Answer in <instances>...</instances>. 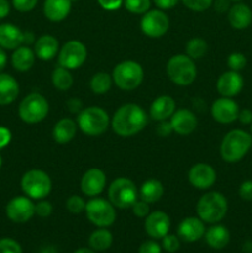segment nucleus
<instances>
[{
  "instance_id": "24",
  "label": "nucleus",
  "mask_w": 252,
  "mask_h": 253,
  "mask_svg": "<svg viewBox=\"0 0 252 253\" xmlns=\"http://www.w3.org/2000/svg\"><path fill=\"white\" fill-rule=\"evenodd\" d=\"M71 0H44L43 14L52 22L63 21L72 10Z\"/></svg>"
},
{
  "instance_id": "56",
  "label": "nucleus",
  "mask_w": 252,
  "mask_h": 253,
  "mask_svg": "<svg viewBox=\"0 0 252 253\" xmlns=\"http://www.w3.org/2000/svg\"><path fill=\"white\" fill-rule=\"evenodd\" d=\"M73 253H95V251H94V250H89V249H79V250H77L76 252H73Z\"/></svg>"
},
{
  "instance_id": "15",
  "label": "nucleus",
  "mask_w": 252,
  "mask_h": 253,
  "mask_svg": "<svg viewBox=\"0 0 252 253\" xmlns=\"http://www.w3.org/2000/svg\"><path fill=\"white\" fill-rule=\"evenodd\" d=\"M106 187V174L99 168H90L81 179V190L84 195L94 198L100 195Z\"/></svg>"
},
{
  "instance_id": "7",
  "label": "nucleus",
  "mask_w": 252,
  "mask_h": 253,
  "mask_svg": "<svg viewBox=\"0 0 252 253\" xmlns=\"http://www.w3.org/2000/svg\"><path fill=\"white\" fill-rule=\"evenodd\" d=\"M21 189L32 200L46 199L52 190V179L44 170L30 169L22 175Z\"/></svg>"
},
{
  "instance_id": "19",
  "label": "nucleus",
  "mask_w": 252,
  "mask_h": 253,
  "mask_svg": "<svg viewBox=\"0 0 252 253\" xmlns=\"http://www.w3.org/2000/svg\"><path fill=\"white\" fill-rule=\"evenodd\" d=\"M244 79L241 74L236 71L225 72L219 77L216 82V89L219 94L225 98H232L242 90Z\"/></svg>"
},
{
  "instance_id": "35",
  "label": "nucleus",
  "mask_w": 252,
  "mask_h": 253,
  "mask_svg": "<svg viewBox=\"0 0 252 253\" xmlns=\"http://www.w3.org/2000/svg\"><path fill=\"white\" fill-rule=\"evenodd\" d=\"M124 6L131 14L143 15L150 10L151 0H124Z\"/></svg>"
},
{
  "instance_id": "46",
  "label": "nucleus",
  "mask_w": 252,
  "mask_h": 253,
  "mask_svg": "<svg viewBox=\"0 0 252 253\" xmlns=\"http://www.w3.org/2000/svg\"><path fill=\"white\" fill-rule=\"evenodd\" d=\"M98 2L104 10L114 11V10L120 9L121 5L124 4V0H98Z\"/></svg>"
},
{
  "instance_id": "9",
  "label": "nucleus",
  "mask_w": 252,
  "mask_h": 253,
  "mask_svg": "<svg viewBox=\"0 0 252 253\" xmlns=\"http://www.w3.org/2000/svg\"><path fill=\"white\" fill-rule=\"evenodd\" d=\"M49 104L40 93H31L25 96L19 105V116L26 124H39L47 118Z\"/></svg>"
},
{
  "instance_id": "40",
  "label": "nucleus",
  "mask_w": 252,
  "mask_h": 253,
  "mask_svg": "<svg viewBox=\"0 0 252 253\" xmlns=\"http://www.w3.org/2000/svg\"><path fill=\"white\" fill-rule=\"evenodd\" d=\"M0 253H22V249L19 242L6 237L0 240Z\"/></svg>"
},
{
  "instance_id": "4",
  "label": "nucleus",
  "mask_w": 252,
  "mask_h": 253,
  "mask_svg": "<svg viewBox=\"0 0 252 253\" xmlns=\"http://www.w3.org/2000/svg\"><path fill=\"white\" fill-rule=\"evenodd\" d=\"M110 118L106 110L100 106L84 108L77 116V125L79 130L86 136L96 137L106 132L110 125Z\"/></svg>"
},
{
  "instance_id": "39",
  "label": "nucleus",
  "mask_w": 252,
  "mask_h": 253,
  "mask_svg": "<svg viewBox=\"0 0 252 253\" xmlns=\"http://www.w3.org/2000/svg\"><path fill=\"white\" fill-rule=\"evenodd\" d=\"M162 247L163 250H166V251L169 253L177 252L180 247V239L175 236V235L167 234L162 239Z\"/></svg>"
},
{
  "instance_id": "6",
  "label": "nucleus",
  "mask_w": 252,
  "mask_h": 253,
  "mask_svg": "<svg viewBox=\"0 0 252 253\" xmlns=\"http://www.w3.org/2000/svg\"><path fill=\"white\" fill-rule=\"evenodd\" d=\"M168 78L179 86L190 85L197 78V66L194 59L187 54H174L170 57L166 67Z\"/></svg>"
},
{
  "instance_id": "10",
  "label": "nucleus",
  "mask_w": 252,
  "mask_h": 253,
  "mask_svg": "<svg viewBox=\"0 0 252 253\" xmlns=\"http://www.w3.org/2000/svg\"><path fill=\"white\" fill-rule=\"evenodd\" d=\"M85 214L89 221L96 227H109L116 220V208L110 200L94 197L85 205Z\"/></svg>"
},
{
  "instance_id": "33",
  "label": "nucleus",
  "mask_w": 252,
  "mask_h": 253,
  "mask_svg": "<svg viewBox=\"0 0 252 253\" xmlns=\"http://www.w3.org/2000/svg\"><path fill=\"white\" fill-rule=\"evenodd\" d=\"M113 83L114 82L111 74L106 73V72H98L90 78L89 86H90V90L94 94L103 95V94H106L110 90Z\"/></svg>"
},
{
  "instance_id": "50",
  "label": "nucleus",
  "mask_w": 252,
  "mask_h": 253,
  "mask_svg": "<svg viewBox=\"0 0 252 253\" xmlns=\"http://www.w3.org/2000/svg\"><path fill=\"white\" fill-rule=\"evenodd\" d=\"M179 0H153L156 6L161 10H169L178 4Z\"/></svg>"
},
{
  "instance_id": "23",
  "label": "nucleus",
  "mask_w": 252,
  "mask_h": 253,
  "mask_svg": "<svg viewBox=\"0 0 252 253\" xmlns=\"http://www.w3.org/2000/svg\"><path fill=\"white\" fill-rule=\"evenodd\" d=\"M24 43V32L14 24L0 25V47L4 49H16Z\"/></svg>"
},
{
  "instance_id": "44",
  "label": "nucleus",
  "mask_w": 252,
  "mask_h": 253,
  "mask_svg": "<svg viewBox=\"0 0 252 253\" xmlns=\"http://www.w3.org/2000/svg\"><path fill=\"white\" fill-rule=\"evenodd\" d=\"M138 253H162V249L156 241H145L138 249Z\"/></svg>"
},
{
  "instance_id": "28",
  "label": "nucleus",
  "mask_w": 252,
  "mask_h": 253,
  "mask_svg": "<svg viewBox=\"0 0 252 253\" xmlns=\"http://www.w3.org/2000/svg\"><path fill=\"white\" fill-rule=\"evenodd\" d=\"M36 59L34 49L29 46H20L14 49L11 56V64L17 72H27L32 68Z\"/></svg>"
},
{
  "instance_id": "34",
  "label": "nucleus",
  "mask_w": 252,
  "mask_h": 253,
  "mask_svg": "<svg viewBox=\"0 0 252 253\" xmlns=\"http://www.w3.org/2000/svg\"><path fill=\"white\" fill-rule=\"evenodd\" d=\"M208 52V43L205 40L200 37H193L188 41L185 46V54L189 56L192 59H200L207 54Z\"/></svg>"
},
{
  "instance_id": "26",
  "label": "nucleus",
  "mask_w": 252,
  "mask_h": 253,
  "mask_svg": "<svg viewBox=\"0 0 252 253\" xmlns=\"http://www.w3.org/2000/svg\"><path fill=\"white\" fill-rule=\"evenodd\" d=\"M227 19L234 29L244 30L249 27L252 22V11L246 4L237 2V4L230 6Z\"/></svg>"
},
{
  "instance_id": "16",
  "label": "nucleus",
  "mask_w": 252,
  "mask_h": 253,
  "mask_svg": "<svg viewBox=\"0 0 252 253\" xmlns=\"http://www.w3.org/2000/svg\"><path fill=\"white\" fill-rule=\"evenodd\" d=\"M145 231L151 239L162 240L169 232L170 219L165 211L156 210L145 217Z\"/></svg>"
},
{
  "instance_id": "37",
  "label": "nucleus",
  "mask_w": 252,
  "mask_h": 253,
  "mask_svg": "<svg viewBox=\"0 0 252 253\" xmlns=\"http://www.w3.org/2000/svg\"><path fill=\"white\" fill-rule=\"evenodd\" d=\"M246 63V57L242 53H240V52H234V53H231L227 57V66H229L231 71H241V69L245 68Z\"/></svg>"
},
{
  "instance_id": "55",
  "label": "nucleus",
  "mask_w": 252,
  "mask_h": 253,
  "mask_svg": "<svg viewBox=\"0 0 252 253\" xmlns=\"http://www.w3.org/2000/svg\"><path fill=\"white\" fill-rule=\"evenodd\" d=\"M34 41L35 39L32 32H24V43H27V46H29V44H31Z\"/></svg>"
},
{
  "instance_id": "47",
  "label": "nucleus",
  "mask_w": 252,
  "mask_h": 253,
  "mask_svg": "<svg viewBox=\"0 0 252 253\" xmlns=\"http://www.w3.org/2000/svg\"><path fill=\"white\" fill-rule=\"evenodd\" d=\"M11 131L5 126H0V151L4 150L11 142Z\"/></svg>"
},
{
  "instance_id": "8",
  "label": "nucleus",
  "mask_w": 252,
  "mask_h": 253,
  "mask_svg": "<svg viewBox=\"0 0 252 253\" xmlns=\"http://www.w3.org/2000/svg\"><path fill=\"white\" fill-rule=\"evenodd\" d=\"M108 197L111 204L118 209H131L138 200V190L135 183L125 177L113 180L108 189Z\"/></svg>"
},
{
  "instance_id": "43",
  "label": "nucleus",
  "mask_w": 252,
  "mask_h": 253,
  "mask_svg": "<svg viewBox=\"0 0 252 253\" xmlns=\"http://www.w3.org/2000/svg\"><path fill=\"white\" fill-rule=\"evenodd\" d=\"M132 209V212L135 216L137 217H146L148 214H150V205L148 203L143 202V200H136L135 204L131 207Z\"/></svg>"
},
{
  "instance_id": "49",
  "label": "nucleus",
  "mask_w": 252,
  "mask_h": 253,
  "mask_svg": "<svg viewBox=\"0 0 252 253\" xmlns=\"http://www.w3.org/2000/svg\"><path fill=\"white\" fill-rule=\"evenodd\" d=\"M156 131H157V133L161 136V137H168V136L173 132V128L172 126H170L169 121L165 120V121H160V124H158L157 126V130Z\"/></svg>"
},
{
  "instance_id": "27",
  "label": "nucleus",
  "mask_w": 252,
  "mask_h": 253,
  "mask_svg": "<svg viewBox=\"0 0 252 253\" xmlns=\"http://www.w3.org/2000/svg\"><path fill=\"white\" fill-rule=\"evenodd\" d=\"M19 93L20 86L16 79L7 73H0V105L14 103Z\"/></svg>"
},
{
  "instance_id": "1",
  "label": "nucleus",
  "mask_w": 252,
  "mask_h": 253,
  "mask_svg": "<svg viewBox=\"0 0 252 253\" xmlns=\"http://www.w3.org/2000/svg\"><path fill=\"white\" fill-rule=\"evenodd\" d=\"M148 123V116L142 106L135 103H126L114 113L110 125L120 137H132L140 133Z\"/></svg>"
},
{
  "instance_id": "32",
  "label": "nucleus",
  "mask_w": 252,
  "mask_h": 253,
  "mask_svg": "<svg viewBox=\"0 0 252 253\" xmlns=\"http://www.w3.org/2000/svg\"><path fill=\"white\" fill-rule=\"evenodd\" d=\"M52 84L56 89L61 91H67L72 88L73 85V76H72L71 71L64 67H56L52 72Z\"/></svg>"
},
{
  "instance_id": "41",
  "label": "nucleus",
  "mask_w": 252,
  "mask_h": 253,
  "mask_svg": "<svg viewBox=\"0 0 252 253\" xmlns=\"http://www.w3.org/2000/svg\"><path fill=\"white\" fill-rule=\"evenodd\" d=\"M53 212V207L49 202L42 199L37 204H35V215L40 217H48Z\"/></svg>"
},
{
  "instance_id": "21",
  "label": "nucleus",
  "mask_w": 252,
  "mask_h": 253,
  "mask_svg": "<svg viewBox=\"0 0 252 253\" xmlns=\"http://www.w3.org/2000/svg\"><path fill=\"white\" fill-rule=\"evenodd\" d=\"M59 48L58 40L53 35L44 34L35 41L34 52L41 61H51L58 54Z\"/></svg>"
},
{
  "instance_id": "2",
  "label": "nucleus",
  "mask_w": 252,
  "mask_h": 253,
  "mask_svg": "<svg viewBox=\"0 0 252 253\" xmlns=\"http://www.w3.org/2000/svg\"><path fill=\"white\" fill-rule=\"evenodd\" d=\"M252 146V136L244 130H231L220 145V156L225 162L235 163L246 156Z\"/></svg>"
},
{
  "instance_id": "25",
  "label": "nucleus",
  "mask_w": 252,
  "mask_h": 253,
  "mask_svg": "<svg viewBox=\"0 0 252 253\" xmlns=\"http://www.w3.org/2000/svg\"><path fill=\"white\" fill-rule=\"evenodd\" d=\"M77 128H78V125L73 119L63 118L57 121L56 125L53 126L52 137H53L54 142L59 143V145H66L76 137Z\"/></svg>"
},
{
  "instance_id": "38",
  "label": "nucleus",
  "mask_w": 252,
  "mask_h": 253,
  "mask_svg": "<svg viewBox=\"0 0 252 253\" xmlns=\"http://www.w3.org/2000/svg\"><path fill=\"white\" fill-rule=\"evenodd\" d=\"M185 7L195 12H202L209 9L214 0H182Z\"/></svg>"
},
{
  "instance_id": "29",
  "label": "nucleus",
  "mask_w": 252,
  "mask_h": 253,
  "mask_svg": "<svg viewBox=\"0 0 252 253\" xmlns=\"http://www.w3.org/2000/svg\"><path fill=\"white\" fill-rule=\"evenodd\" d=\"M205 241L211 249L222 250L230 242V232L222 225H214L209 227L204 234Z\"/></svg>"
},
{
  "instance_id": "14",
  "label": "nucleus",
  "mask_w": 252,
  "mask_h": 253,
  "mask_svg": "<svg viewBox=\"0 0 252 253\" xmlns=\"http://www.w3.org/2000/svg\"><path fill=\"white\" fill-rule=\"evenodd\" d=\"M35 215V204L26 195L15 197L7 203L6 216L16 224H24Z\"/></svg>"
},
{
  "instance_id": "17",
  "label": "nucleus",
  "mask_w": 252,
  "mask_h": 253,
  "mask_svg": "<svg viewBox=\"0 0 252 253\" xmlns=\"http://www.w3.org/2000/svg\"><path fill=\"white\" fill-rule=\"evenodd\" d=\"M239 105L231 98H222L216 99L212 103L210 113H211L212 119L220 124H231L237 120L239 116Z\"/></svg>"
},
{
  "instance_id": "31",
  "label": "nucleus",
  "mask_w": 252,
  "mask_h": 253,
  "mask_svg": "<svg viewBox=\"0 0 252 253\" xmlns=\"http://www.w3.org/2000/svg\"><path fill=\"white\" fill-rule=\"evenodd\" d=\"M113 245V235L106 227H99L89 236V246L94 251H106Z\"/></svg>"
},
{
  "instance_id": "20",
  "label": "nucleus",
  "mask_w": 252,
  "mask_h": 253,
  "mask_svg": "<svg viewBox=\"0 0 252 253\" xmlns=\"http://www.w3.org/2000/svg\"><path fill=\"white\" fill-rule=\"evenodd\" d=\"M178 237L185 242H195L205 234L204 221L199 217L189 216L183 219L178 225Z\"/></svg>"
},
{
  "instance_id": "59",
  "label": "nucleus",
  "mask_w": 252,
  "mask_h": 253,
  "mask_svg": "<svg viewBox=\"0 0 252 253\" xmlns=\"http://www.w3.org/2000/svg\"><path fill=\"white\" fill-rule=\"evenodd\" d=\"M231 1H240V0H231Z\"/></svg>"
},
{
  "instance_id": "48",
  "label": "nucleus",
  "mask_w": 252,
  "mask_h": 253,
  "mask_svg": "<svg viewBox=\"0 0 252 253\" xmlns=\"http://www.w3.org/2000/svg\"><path fill=\"white\" fill-rule=\"evenodd\" d=\"M67 109L71 111L72 114H79L82 110H83V103H82L81 99L78 98H72L67 101Z\"/></svg>"
},
{
  "instance_id": "42",
  "label": "nucleus",
  "mask_w": 252,
  "mask_h": 253,
  "mask_svg": "<svg viewBox=\"0 0 252 253\" xmlns=\"http://www.w3.org/2000/svg\"><path fill=\"white\" fill-rule=\"evenodd\" d=\"M39 0H12V6L20 12H29L36 7Z\"/></svg>"
},
{
  "instance_id": "53",
  "label": "nucleus",
  "mask_w": 252,
  "mask_h": 253,
  "mask_svg": "<svg viewBox=\"0 0 252 253\" xmlns=\"http://www.w3.org/2000/svg\"><path fill=\"white\" fill-rule=\"evenodd\" d=\"M10 14V4L7 0H0V20Z\"/></svg>"
},
{
  "instance_id": "18",
  "label": "nucleus",
  "mask_w": 252,
  "mask_h": 253,
  "mask_svg": "<svg viewBox=\"0 0 252 253\" xmlns=\"http://www.w3.org/2000/svg\"><path fill=\"white\" fill-rule=\"evenodd\" d=\"M173 132L180 136H188L195 131L198 126V119L195 114L189 109H179L169 119Z\"/></svg>"
},
{
  "instance_id": "12",
  "label": "nucleus",
  "mask_w": 252,
  "mask_h": 253,
  "mask_svg": "<svg viewBox=\"0 0 252 253\" xmlns=\"http://www.w3.org/2000/svg\"><path fill=\"white\" fill-rule=\"evenodd\" d=\"M141 31L150 39H160L169 29V19L163 10L155 9L145 12L140 22Z\"/></svg>"
},
{
  "instance_id": "22",
  "label": "nucleus",
  "mask_w": 252,
  "mask_h": 253,
  "mask_svg": "<svg viewBox=\"0 0 252 253\" xmlns=\"http://www.w3.org/2000/svg\"><path fill=\"white\" fill-rule=\"evenodd\" d=\"M175 111V101L169 95H161L156 98L150 105V116L155 121H165L170 119Z\"/></svg>"
},
{
  "instance_id": "5",
  "label": "nucleus",
  "mask_w": 252,
  "mask_h": 253,
  "mask_svg": "<svg viewBox=\"0 0 252 253\" xmlns=\"http://www.w3.org/2000/svg\"><path fill=\"white\" fill-rule=\"evenodd\" d=\"M111 77L114 84L119 89L124 91H131L137 89L142 84L145 72L138 62L127 59L116 64Z\"/></svg>"
},
{
  "instance_id": "13",
  "label": "nucleus",
  "mask_w": 252,
  "mask_h": 253,
  "mask_svg": "<svg viewBox=\"0 0 252 253\" xmlns=\"http://www.w3.org/2000/svg\"><path fill=\"white\" fill-rule=\"evenodd\" d=\"M188 180L195 189H210L216 182V170L209 163H195L188 172Z\"/></svg>"
},
{
  "instance_id": "52",
  "label": "nucleus",
  "mask_w": 252,
  "mask_h": 253,
  "mask_svg": "<svg viewBox=\"0 0 252 253\" xmlns=\"http://www.w3.org/2000/svg\"><path fill=\"white\" fill-rule=\"evenodd\" d=\"M229 1L230 0H215V2H212V4H214L215 10H216V11L224 12L230 9Z\"/></svg>"
},
{
  "instance_id": "51",
  "label": "nucleus",
  "mask_w": 252,
  "mask_h": 253,
  "mask_svg": "<svg viewBox=\"0 0 252 253\" xmlns=\"http://www.w3.org/2000/svg\"><path fill=\"white\" fill-rule=\"evenodd\" d=\"M237 119L240 120V123L245 124V125H247V124H251L252 123V111L249 110V109H244V110L239 111V116H237Z\"/></svg>"
},
{
  "instance_id": "60",
  "label": "nucleus",
  "mask_w": 252,
  "mask_h": 253,
  "mask_svg": "<svg viewBox=\"0 0 252 253\" xmlns=\"http://www.w3.org/2000/svg\"><path fill=\"white\" fill-rule=\"evenodd\" d=\"M251 132H252V123H251Z\"/></svg>"
},
{
  "instance_id": "58",
  "label": "nucleus",
  "mask_w": 252,
  "mask_h": 253,
  "mask_svg": "<svg viewBox=\"0 0 252 253\" xmlns=\"http://www.w3.org/2000/svg\"><path fill=\"white\" fill-rule=\"evenodd\" d=\"M71 1H72V2H74V1H78V0H71Z\"/></svg>"
},
{
  "instance_id": "3",
  "label": "nucleus",
  "mask_w": 252,
  "mask_h": 253,
  "mask_svg": "<svg viewBox=\"0 0 252 253\" xmlns=\"http://www.w3.org/2000/svg\"><path fill=\"white\" fill-rule=\"evenodd\" d=\"M227 199L220 192H208L197 203V214L207 224H217L227 212Z\"/></svg>"
},
{
  "instance_id": "45",
  "label": "nucleus",
  "mask_w": 252,
  "mask_h": 253,
  "mask_svg": "<svg viewBox=\"0 0 252 253\" xmlns=\"http://www.w3.org/2000/svg\"><path fill=\"white\" fill-rule=\"evenodd\" d=\"M239 195L244 200H252V180H246L240 185Z\"/></svg>"
},
{
  "instance_id": "11",
  "label": "nucleus",
  "mask_w": 252,
  "mask_h": 253,
  "mask_svg": "<svg viewBox=\"0 0 252 253\" xmlns=\"http://www.w3.org/2000/svg\"><path fill=\"white\" fill-rule=\"evenodd\" d=\"M57 57H58V66L73 71L85 63L86 57H88V49L83 42L71 40L59 48Z\"/></svg>"
},
{
  "instance_id": "30",
  "label": "nucleus",
  "mask_w": 252,
  "mask_h": 253,
  "mask_svg": "<svg viewBox=\"0 0 252 253\" xmlns=\"http://www.w3.org/2000/svg\"><path fill=\"white\" fill-rule=\"evenodd\" d=\"M165 194V187L158 179H148L142 183L138 192V197L141 200L152 204L157 203Z\"/></svg>"
},
{
  "instance_id": "36",
  "label": "nucleus",
  "mask_w": 252,
  "mask_h": 253,
  "mask_svg": "<svg viewBox=\"0 0 252 253\" xmlns=\"http://www.w3.org/2000/svg\"><path fill=\"white\" fill-rule=\"evenodd\" d=\"M85 200L81 195H71L66 202V208L71 214H81L85 210Z\"/></svg>"
},
{
  "instance_id": "57",
  "label": "nucleus",
  "mask_w": 252,
  "mask_h": 253,
  "mask_svg": "<svg viewBox=\"0 0 252 253\" xmlns=\"http://www.w3.org/2000/svg\"><path fill=\"white\" fill-rule=\"evenodd\" d=\"M1 166H2V158L1 156H0V168H1Z\"/></svg>"
},
{
  "instance_id": "54",
  "label": "nucleus",
  "mask_w": 252,
  "mask_h": 253,
  "mask_svg": "<svg viewBox=\"0 0 252 253\" xmlns=\"http://www.w3.org/2000/svg\"><path fill=\"white\" fill-rule=\"evenodd\" d=\"M6 63H7V56L6 53H5L4 48L0 47V73H1L2 69L6 67Z\"/></svg>"
}]
</instances>
